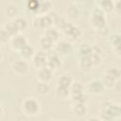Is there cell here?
<instances>
[{
    "instance_id": "8fae6325",
    "label": "cell",
    "mask_w": 121,
    "mask_h": 121,
    "mask_svg": "<svg viewBox=\"0 0 121 121\" xmlns=\"http://www.w3.org/2000/svg\"><path fill=\"white\" fill-rule=\"evenodd\" d=\"M27 40L25 36H23L21 33L13 36L9 40V46L13 51L18 52L20 49H22L26 44H27Z\"/></svg>"
},
{
    "instance_id": "7402d4cb",
    "label": "cell",
    "mask_w": 121,
    "mask_h": 121,
    "mask_svg": "<svg viewBox=\"0 0 121 121\" xmlns=\"http://www.w3.org/2000/svg\"><path fill=\"white\" fill-rule=\"evenodd\" d=\"M44 35L46 37H48L52 42L56 43L60 40V30L58 28H56L55 26H50L49 28L45 29L44 30Z\"/></svg>"
},
{
    "instance_id": "ac0fdd59",
    "label": "cell",
    "mask_w": 121,
    "mask_h": 121,
    "mask_svg": "<svg viewBox=\"0 0 121 121\" xmlns=\"http://www.w3.org/2000/svg\"><path fill=\"white\" fill-rule=\"evenodd\" d=\"M5 15L9 20H14L17 16H19V9L16 4L9 3L5 8Z\"/></svg>"
},
{
    "instance_id": "f1b7e54d",
    "label": "cell",
    "mask_w": 121,
    "mask_h": 121,
    "mask_svg": "<svg viewBox=\"0 0 121 121\" xmlns=\"http://www.w3.org/2000/svg\"><path fill=\"white\" fill-rule=\"evenodd\" d=\"M69 90H70V96H69V98L72 97V96H76V95H78L84 93V88H83L82 84L79 83V82H73L71 84Z\"/></svg>"
},
{
    "instance_id": "1f68e13d",
    "label": "cell",
    "mask_w": 121,
    "mask_h": 121,
    "mask_svg": "<svg viewBox=\"0 0 121 121\" xmlns=\"http://www.w3.org/2000/svg\"><path fill=\"white\" fill-rule=\"evenodd\" d=\"M66 13H67L68 17H70L72 19H75V18H78L79 14H80V11H79L78 8L76 5H71L67 8Z\"/></svg>"
},
{
    "instance_id": "cb8c5ba5",
    "label": "cell",
    "mask_w": 121,
    "mask_h": 121,
    "mask_svg": "<svg viewBox=\"0 0 121 121\" xmlns=\"http://www.w3.org/2000/svg\"><path fill=\"white\" fill-rule=\"evenodd\" d=\"M52 7H53V5H52L51 1H49V0H42L37 15H44V14L49 13L52 10Z\"/></svg>"
},
{
    "instance_id": "9a60e30c",
    "label": "cell",
    "mask_w": 121,
    "mask_h": 121,
    "mask_svg": "<svg viewBox=\"0 0 121 121\" xmlns=\"http://www.w3.org/2000/svg\"><path fill=\"white\" fill-rule=\"evenodd\" d=\"M94 66H95V65H94L93 60H92V59L90 58V56H87V57H80V58H79V60H78V67H79V69H80L82 72H85V73L91 72Z\"/></svg>"
},
{
    "instance_id": "ba28073f",
    "label": "cell",
    "mask_w": 121,
    "mask_h": 121,
    "mask_svg": "<svg viewBox=\"0 0 121 121\" xmlns=\"http://www.w3.org/2000/svg\"><path fill=\"white\" fill-rule=\"evenodd\" d=\"M106 88L104 87L103 85V82L101 79H97V78H94L92 80H90L88 83H87V86H86V90L89 94L91 95H101L104 90Z\"/></svg>"
},
{
    "instance_id": "f35d334b",
    "label": "cell",
    "mask_w": 121,
    "mask_h": 121,
    "mask_svg": "<svg viewBox=\"0 0 121 121\" xmlns=\"http://www.w3.org/2000/svg\"><path fill=\"white\" fill-rule=\"evenodd\" d=\"M0 112H1V106H0Z\"/></svg>"
},
{
    "instance_id": "7c38bea8",
    "label": "cell",
    "mask_w": 121,
    "mask_h": 121,
    "mask_svg": "<svg viewBox=\"0 0 121 121\" xmlns=\"http://www.w3.org/2000/svg\"><path fill=\"white\" fill-rule=\"evenodd\" d=\"M36 79H37L38 82L49 83L53 79V71L50 70L46 66L42 67V68H39V69H37Z\"/></svg>"
},
{
    "instance_id": "8992f818",
    "label": "cell",
    "mask_w": 121,
    "mask_h": 121,
    "mask_svg": "<svg viewBox=\"0 0 121 121\" xmlns=\"http://www.w3.org/2000/svg\"><path fill=\"white\" fill-rule=\"evenodd\" d=\"M60 30L62 31V33L65 36H67V37H69V38H71V39H73L75 41H78L82 37L81 29L78 26H75L72 23H68L67 22Z\"/></svg>"
},
{
    "instance_id": "74e56055",
    "label": "cell",
    "mask_w": 121,
    "mask_h": 121,
    "mask_svg": "<svg viewBox=\"0 0 121 121\" xmlns=\"http://www.w3.org/2000/svg\"><path fill=\"white\" fill-rule=\"evenodd\" d=\"M2 59H3V55H2V52L0 51V62H1V60H2Z\"/></svg>"
},
{
    "instance_id": "3957f363",
    "label": "cell",
    "mask_w": 121,
    "mask_h": 121,
    "mask_svg": "<svg viewBox=\"0 0 121 121\" xmlns=\"http://www.w3.org/2000/svg\"><path fill=\"white\" fill-rule=\"evenodd\" d=\"M90 26L95 29L99 32H102L106 29L107 26V20L105 18V13L98 8H95L92 10V13L90 14L89 18Z\"/></svg>"
},
{
    "instance_id": "e0dca14e",
    "label": "cell",
    "mask_w": 121,
    "mask_h": 121,
    "mask_svg": "<svg viewBox=\"0 0 121 121\" xmlns=\"http://www.w3.org/2000/svg\"><path fill=\"white\" fill-rule=\"evenodd\" d=\"M38 43L39 46L41 48V50L44 51V52H49L51 50H53L54 47V42H52L48 37H46L45 35H43L40 37V39L38 40Z\"/></svg>"
},
{
    "instance_id": "44dd1931",
    "label": "cell",
    "mask_w": 121,
    "mask_h": 121,
    "mask_svg": "<svg viewBox=\"0 0 121 121\" xmlns=\"http://www.w3.org/2000/svg\"><path fill=\"white\" fill-rule=\"evenodd\" d=\"M97 3L98 8L104 13H111L112 12L113 9V0H95Z\"/></svg>"
},
{
    "instance_id": "8d00e7d4",
    "label": "cell",
    "mask_w": 121,
    "mask_h": 121,
    "mask_svg": "<svg viewBox=\"0 0 121 121\" xmlns=\"http://www.w3.org/2000/svg\"><path fill=\"white\" fill-rule=\"evenodd\" d=\"M75 3H81V2H83L84 0H73Z\"/></svg>"
},
{
    "instance_id": "603a6c76",
    "label": "cell",
    "mask_w": 121,
    "mask_h": 121,
    "mask_svg": "<svg viewBox=\"0 0 121 121\" xmlns=\"http://www.w3.org/2000/svg\"><path fill=\"white\" fill-rule=\"evenodd\" d=\"M74 82V79H73V77L69 74H63L61 75L58 80H57V84L58 85H60V86H63V87H68L70 88L71 84Z\"/></svg>"
},
{
    "instance_id": "52a82bcc",
    "label": "cell",
    "mask_w": 121,
    "mask_h": 121,
    "mask_svg": "<svg viewBox=\"0 0 121 121\" xmlns=\"http://www.w3.org/2000/svg\"><path fill=\"white\" fill-rule=\"evenodd\" d=\"M46 67H48L53 72L59 70V68L61 66V60L60 56L55 52L54 50L47 52V59H46Z\"/></svg>"
},
{
    "instance_id": "d6a6232c",
    "label": "cell",
    "mask_w": 121,
    "mask_h": 121,
    "mask_svg": "<svg viewBox=\"0 0 121 121\" xmlns=\"http://www.w3.org/2000/svg\"><path fill=\"white\" fill-rule=\"evenodd\" d=\"M71 100L72 103H85L87 102V95H85V93L83 94H80L78 95H76V96H72L69 98Z\"/></svg>"
},
{
    "instance_id": "2e32d148",
    "label": "cell",
    "mask_w": 121,
    "mask_h": 121,
    "mask_svg": "<svg viewBox=\"0 0 121 121\" xmlns=\"http://www.w3.org/2000/svg\"><path fill=\"white\" fill-rule=\"evenodd\" d=\"M35 49L33 46H31L30 44H26L22 49H20L18 51V55L20 57V59L22 60H31L33 55L35 54Z\"/></svg>"
},
{
    "instance_id": "4316f807",
    "label": "cell",
    "mask_w": 121,
    "mask_h": 121,
    "mask_svg": "<svg viewBox=\"0 0 121 121\" xmlns=\"http://www.w3.org/2000/svg\"><path fill=\"white\" fill-rule=\"evenodd\" d=\"M35 91L40 95H47L50 93V86L49 83L45 82H38L35 85Z\"/></svg>"
},
{
    "instance_id": "f546056e",
    "label": "cell",
    "mask_w": 121,
    "mask_h": 121,
    "mask_svg": "<svg viewBox=\"0 0 121 121\" xmlns=\"http://www.w3.org/2000/svg\"><path fill=\"white\" fill-rule=\"evenodd\" d=\"M104 76L109 77L114 80H118V79H120V77H121V71L117 67H109L105 71Z\"/></svg>"
},
{
    "instance_id": "30bf717a",
    "label": "cell",
    "mask_w": 121,
    "mask_h": 121,
    "mask_svg": "<svg viewBox=\"0 0 121 121\" xmlns=\"http://www.w3.org/2000/svg\"><path fill=\"white\" fill-rule=\"evenodd\" d=\"M72 43L68 41H65V40H61V41H58L56 45H54L53 47V50L55 52H57L60 56H66L68 54L71 53L72 51Z\"/></svg>"
},
{
    "instance_id": "83f0119b",
    "label": "cell",
    "mask_w": 121,
    "mask_h": 121,
    "mask_svg": "<svg viewBox=\"0 0 121 121\" xmlns=\"http://www.w3.org/2000/svg\"><path fill=\"white\" fill-rule=\"evenodd\" d=\"M3 27H4V29L7 31V33L10 36V38L20 33L19 30H18V28H17V26H16V25L14 24L13 20H10L9 22L6 23Z\"/></svg>"
},
{
    "instance_id": "4dcf8cb0",
    "label": "cell",
    "mask_w": 121,
    "mask_h": 121,
    "mask_svg": "<svg viewBox=\"0 0 121 121\" xmlns=\"http://www.w3.org/2000/svg\"><path fill=\"white\" fill-rule=\"evenodd\" d=\"M92 52V45H90L87 43H84L82 44H80L79 49H78V53L80 57H87L90 56Z\"/></svg>"
},
{
    "instance_id": "484cf974",
    "label": "cell",
    "mask_w": 121,
    "mask_h": 121,
    "mask_svg": "<svg viewBox=\"0 0 121 121\" xmlns=\"http://www.w3.org/2000/svg\"><path fill=\"white\" fill-rule=\"evenodd\" d=\"M14 24L16 25L19 32H24L25 30H26V28L28 27V22L27 20L25 18V17H22V16H17L14 20H13Z\"/></svg>"
},
{
    "instance_id": "7a4b0ae2",
    "label": "cell",
    "mask_w": 121,
    "mask_h": 121,
    "mask_svg": "<svg viewBox=\"0 0 121 121\" xmlns=\"http://www.w3.org/2000/svg\"><path fill=\"white\" fill-rule=\"evenodd\" d=\"M42 110L41 103L38 99L35 97H25L22 100L21 103V111L23 114L28 116V117H33L37 116Z\"/></svg>"
},
{
    "instance_id": "5bb4252c",
    "label": "cell",
    "mask_w": 121,
    "mask_h": 121,
    "mask_svg": "<svg viewBox=\"0 0 121 121\" xmlns=\"http://www.w3.org/2000/svg\"><path fill=\"white\" fill-rule=\"evenodd\" d=\"M70 109L72 113L78 118L85 117L88 113V108L85 103H72Z\"/></svg>"
},
{
    "instance_id": "9c48e42d",
    "label": "cell",
    "mask_w": 121,
    "mask_h": 121,
    "mask_svg": "<svg viewBox=\"0 0 121 121\" xmlns=\"http://www.w3.org/2000/svg\"><path fill=\"white\" fill-rule=\"evenodd\" d=\"M121 35L119 32H113L108 37V43L110 44L113 53L120 58V44H121Z\"/></svg>"
},
{
    "instance_id": "836d02e7",
    "label": "cell",
    "mask_w": 121,
    "mask_h": 121,
    "mask_svg": "<svg viewBox=\"0 0 121 121\" xmlns=\"http://www.w3.org/2000/svg\"><path fill=\"white\" fill-rule=\"evenodd\" d=\"M10 36L7 33L4 27H0V44H6L9 43Z\"/></svg>"
},
{
    "instance_id": "4fadbf2b",
    "label": "cell",
    "mask_w": 121,
    "mask_h": 121,
    "mask_svg": "<svg viewBox=\"0 0 121 121\" xmlns=\"http://www.w3.org/2000/svg\"><path fill=\"white\" fill-rule=\"evenodd\" d=\"M46 59H47V53L43 50H39L38 52H35V54L31 59L32 64L36 69L44 67L46 65Z\"/></svg>"
},
{
    "instance_id": "5b68a950",
    "label": "cell",
    "mask_w": 121,
    "mask_h": 121,
    "mask_svg": "<svg viewBox=\"0 0 121 121\" xmlns=\"http://www.w3.org/2000/svg\"><path fill=\"white\" fill-rule=\"evenodd\" d=\"M10 70L11 72L18 76V77H24L26 76L28 71H29V65L27 63L26 60H22V59H19V60H14L11 65H10Z\"/></svg>"
},
{
    "instance_id": "d590c367",
    "label": "cell",
    "mask_w": 121,
    "mask_h": 121,
    "mask_svg": "<svg viewBox=\"0 0 121 121\" xmlns=\"http://www.w3.org/2000/svg\"><path fill=\"white\" fill-rule=\"evenodd\" d=\"M112 89H113V91H115L116 93H120V90H121V89H120V79H118V80L115 81V83H114Z\"/></svg>"
},
{
    "instance_id": "ffe728a7",
    "label": "cell",
    "mask_w": 121,
    "mask_h": 121,
    "mask_svg": "<svg viewBox=\"0 0 121 121\" xmlns=\"http://www.w3.org/2000/svg\"><path fill=\"white\" fill-rule=\"evenodd\" d=\"M55 95L61 100H66L70 96V90L68 87H63L57 84L55 87Z\"/></svg>"
},
{
    "instance_id": "e575fe53",
    "label": "cell",
    "mask_w": 121,
    "mask_h": 121,
    "mask_svg": "<svg viewBox=\"0 0 121 121\" xmlns=\"http://www.w3.org/2000/svg\"><path fill=\"white\" fill-rule=\"evenodd\" d=\"M112 12L115 13L116 15H120V0H115L113 1V9Z\"/></svg>"
},
{
    "instance_id": "d4e9b609",
    "label": "cell",
    "mask_w": 121,
    "mask_h": 121,
    "mask_svg": "<svg viewBox=\"0 0 121 121\" xmlns=\"http://www.w3.org/2000/svg\"><path fill=\"white\" fill-rule=\"evenodd\" d=\"M40 5H41V1L40 0H26V9L37 15L39 9H40Z\"/></svg>"
},
{
    "instance_id": "6da1fadb",
    "label": "cell",
    "mask_w": 121,
    "mask_h": 121,
    "mask_svg": "<svg viewBox=\"0 0 121 121\" xmlns=\"http://www.w3.org/2000/svg\"><path fill=\"white\" fill-rule=\"evenodd\" d=\"M120 114H121L120 104L113 100H107L100 105L98 119L112 121L114 119H118L120 117Z\"/></svg>"
},
{
    "instance_id": "ab89813d",
    "label": "cell",
    "mask_w": 121,
    "mask_h": 121,
    "mask_svg": "<svg viewBox=\"0 0 121 121\" xmlns=\"http://www.w3.org/2000/svg\"><path fill=\"white\" fill-rule=\"evenodd\" d=\"M40 1H42V0H40Z\"/></svg>"
},
{
    "instance_id": "277c9868",
    "label": "cell",
    "mask_w": 121,
    "mask_h": 121,
    "mask_svg": "<svg viewBox=\"0 0 121 121\" xmlns=\"http://www.w3.org/2000/svg\"><path fill=\"white\" fill-rule=\"evenodd\" d=\"M32 26L36 29L45 30L53 26V20L48 14L44 15H36L31 23Z\"/></svg>"
},
{
    "instance_id": "d6986e66",
    "label": "cell",
    "mask_w": 121,
    "mask_h": 121,
    "mask_svg": "<svg viewBox=\"0 0 121 121\" xmlns=\"http://www.w3.org/2000/svg\"><path fill=\"white\" fill-rule=\"evenodd\" d=\"M90 58L92 59L95 66L97 64H100L102 61V50H101V48L99 46H96V45L92 46V52H91Z\"/></svg>"
}]
</instances>
